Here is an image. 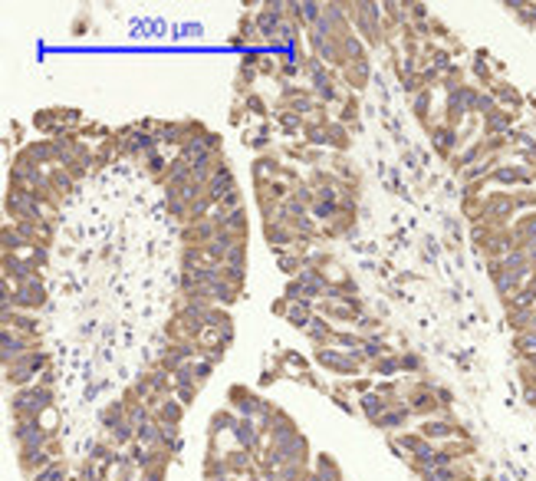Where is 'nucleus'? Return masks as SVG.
I'll return each instance as SVG.
<instances>
[{
  "instance_id": "obj_5",
  "label": "nucleus",
  "mask_w": 536,
  "mask_h": 481,
  "mask_svg": "<svg viewBox=\"0 0 536 481\" xmlns=\"http://www.w3.org/2000/svg\"><path fill=\"white\" fill-rule=\"evenodd\" d=\"M53 432L43 429L40 418H13V439L20 448H47L53 442Z\"/></svg>"
},
{
  "instance_id": "obj_18",
  "label": "nucleus",
  "mask_w": 536,
  "mask_h": 481,
  "mask_svg": "<svg viewBox=\"0 0 536 481\" xmlns=\"http://www.w3.org/2000/svg\"><path fill=\"white\" fill-rule=\"evenodd\" d=\"M471 73H474V79H477V86H480V89H490L494 83H497V73H494V66L487 63V50H477V53H474Z\"/></svg>"
},
{
  "instance_id": "obj_34",
  "label": "nucleus",
  "mask_w": 536,
  "mask_h": 481,
  "mask_svg": "<svg viewBox=\"0 0 536 481\" xmlns=\"http://www.w3.org/2000/svg\"><path fill=\"white\" fill-rule=\"evenodd\" d=\"M270 310H274L276 317H287V313H290V300H287V297H280V300H274V307H270Z\"/></svg>"
},
{
  "instance_id": "obj_11",
  "label": "nucleus",
  "mask_w": 536,
  "mask_h": 481,
  "mask_svg": "<svg viewBox=\"0 0 536 481\" xmlns=\"http://www.w3.org/2000/svg\"><path fill=\"white\" fill-rule=\"evenodd\" d=\"M231 435H234V445H237V448H247V452H253L263 439L260 425H257L253 418H237V425L231 429Z\"/></svg>"
},
{
  "instance_id": "obj_25",
  "label": "nucleus",
  "mask_w": 536,
  "mask_h": 481,
  "mask_svg": "<svg viewBox=\"0 0 536 481\" xmlns=\"http://www.w3.org/2000/svg\"><path fill=\"white\" fill-rule=\"evenodd\" d=\"M375 373V376H385V380H392L395 373L401 369V363H399V353H388V356H382V359H375L372 366H369Z\"/></svg>"
},
{
  "instance_id": "obj_22",
  "label": "nucleus",
  "mask_w": 536,
  "mask_h": 481,
  "mask_svg": "<svg viewBox=\"0 0 536 481\" xmlns=\"http://www.w3.org/2000/svg\"><path fill=\"white\" fill-rule=\"evenodd\" d=\"M339 122H342V126H355V129H359V92H346V99H342V113H339Z\"/></svg>"
},
{
  "instance_id": "obj_32",
  "label": "nucleus",
  "mask_w": 536,
  "mask_h": 481,
  "mask_svg": "<svg viewBox=\"0 0 536 481\" xmlns=\"http://www.w3.org/2000/svg\"><path fill=\"white\" fill-rule=\"evenodd\" d=\"M435 396H437V402L444 405V412H451V405H454V393H451V389H444V386H435Z\"/></svg>"
},
{
  "instance_id": "obj_9",
  "label": "nucleus",
  "mask_w": 536,
  "mask_h": 481,
  "mask_svg": "<svg viewBox=\"0 0 536 481\" xmlns=\"http://www.w3.org/2000/svg\"><path fill=\"white\" fill-rule=\"evenodd\" d=\"M487 92L497 99L500 109H513V113H520V109L526 106V96H524V92H520L517 86H513V83H507V79H497V83L487 89Z\"/></svg>"
},
{
  "instance_id": "obj_24",
  "label": "nucleus",
  "mask_w": 536,
  "mask_h": 481,
  "mask_svg": "<svg viewBox=\"0 0 536 481\" xmlns=\"http://www.w3.org/2000/svg\"><path fill=\"white\" fill-rule=\"evenodd\" d=\"M274 119H276V126L283 129L287 136H296V132H303V126H306V119H303V115H296V113H290V109H280Z\"/></svg>"
},
{
  "instance_id": "obj_30",
  "label": "nucleus",
  "mask_w": 536,
  "mask_h": 481,
  "mask_svg": "<svg viewBox=\"0 0 536 481\" xmlns=\"http://www.w3.org/2000/svg\"><path fill=\"white\" fill-rule=\"evenodd\" d=\"M497 109V99L487 92V89H480V96H477V109H474V115H480V119H487V115Z\"/></svg>"
},
{
  "instance_id": "obj_13",
  "label": "nucleus",
  "mask_w": 536,
  "mask_h": 481,
  "mask_svg": "<svg viewBox=\"0 0 536 481\" xmlns=\"http://www.w3.org/2000/svg\"><path fill=\"white\" fill-rule=\"evenodd\" d=\"M408 418H412V409H408V405L399 399V402L392 405L385 416L375 422V429H382V432H401L405 425H408Z\"/></svg>"
},
{
  "instance_id": "obj_23",
  "label": "nucleus",
  "mask_w": 536,
  "mask_h": 481,
  "mask_svg": "<svg viewBox=\"0 0 536 481\" xmlns=\"http://www.w3.org/2000/svg\"><path fill=\"white\" fill-rule=\"evenodd\" d=\"M237 412H227V409H217L211 416V439H217L221 432H231L234 425H237Z\"/></svg>"
},
{
  "instance_id": "obj_8",
  "label": "nucleus",
  "mask_w": 536,
  "mask_h": 481,
  "mask_svg": "<svg viewBox=\"0 0 536 481\" xmlns=\"http://www.w3.org/2000/svg\"><path fill=\"white\" fill-rule=\"evenodd\" d=\"M517 122H520V113H513V109H494V113L484 119V126H480V136L484 139H490V136H507L510 129H517Z\"/></svg>"
},
{
  "instance_id": "obj_29",
  "label": "nucleus",
  "mask_w": 536,
  "mask_h": 481,
  "mask_svg": "<svg viewBox=\"0 0 536 481\" xmlns=\"http://www.w3.org/2000/svg\"><path fill=\"white\" fill-rule=\"evenodd\" d=\"M227 267H244L247 264V241H237L231 251H227V261H224Z\"/></svg>"
},
{
  "instance_id": "obj_19",
  "label": "nucleus",
  "mask_w": 536,
  "mask_h": 481,
  "mask_svg": "<svg viewBox=\"0 0 536 481\" xmlns=\"http://www.w3.org/2000/svg\"><path fill=\"white\" fill-rule=\"evenodd\" d=\"M312 478L316 481H342V471H339V465L333 462V455H316V462H312Z\"/></svg>"
},
{
  "instance_id": "obj_3",
  "label": "nucleus",
  "mask_w": 536,
  "mask_h": 481,
  "mask_svg": "<svg viewBox=\"0 0 536 481\" xmlns=\"http://www.w3.org/2000/svg\"><path fill=\"white\" fill-rule=\"evenodd\" d=\"M33 350H40V336H26V333H20L13 327L0 329V359H3V366L17 363L20 356L33 353Z\"/></svg>"
},
{
  "instance_id": "obj_12",
  "label": "nucleus",
  "mask_w": 536,
  "mask_h": 481,
  "mask_svg": "<svg viewBox=\"0 0 536 481\" xmlns=\"http://www.w3.org/2000/svg\"><path fill=\"white\" fill-rule=\"evenodd\" d=\"M342 79H346V86H349V89L362 92V89L369 86V79H372V63H369V56L346 66V70H342Z\"/></svg>"
},
{
  "instance_id": "obj_2",
  "label": "nucleus",
  "mask_w": 536,
  "mask_h": 481,
  "mask_svg": "<svg viewBox=\"0 0 536 481\" xmlns=\"http://www.w3.org/2000/svg\"><path fill=\"white\" fill-rule=\"evenodd\" d=\"M312 359H316L323 369L336 373V376H355V373H362V369L369 366V363L362 359V350L359 353H349V350H336V346H319Z\"/></svg>"
},
{
  "instance_id": "obj_35",
  "label": "nucleus",
  "mask_w": 536,
  "mask_h": 481,
  "mask_svg": "<svg viewBox=\"0 0 536 481\" xmlns=\"http://www.w3.org/2000/svg\"><path fill=\"white\" fill-rule=\"evenodd\" d=\"M524 399H526V405H530V409H536V389H526Z\"/></svg>"
},
{
  "instance_id": "obj_17",
  "label": "nucleus",
  "mask_w": 536,
  "mask_h": 481,
  "mask_svg": "<svg viewBox=\"0 0 536 481\" xmlns=\"http://www.w3.org/2000/svg\"><path fill=\"white\" fill-rule=\"evenodd\" d=\"M333 333H336V327H333L326 317H319V313H316L312 323L306 327V336H310V343L316 350H319V346H329V343H333Z\"/></svg>"
},
{
  "instance_id": "obj_14",
  "label": "nucleus",
  "mask_w": 536,
  "mask_h": 481,
  "mask_svg": "<svg viewBox=\"0 0 536 481\" xmlns=\"http://www.w3.org/2000/svg\"><path fill=\"white\" fill-rule=\"evenodd\" d=\"M392 405H395V402H392V399H385V396H378V393H375V389H372V393H365V396H362V399H359V409H362V416L369 418L372 425H375V422H378V418H382V416H385V412H388V409H392Z\"/></svg>"
},
{
  "instance_id": "obj_6",
  "label": "nucleus",
  "mask_w": 536,
  "mask_h": 481,
  "mask_svg": "<svg viewBox=\"0 0 536 481\" xmlns=\"http://www.w3.org/2000/svg\"><path fill=\"white\" fill-rule=\"evenodd\" d=\"M43 304H47V291H43V280L40 277H30V280H24V284H13V307H17V310L37 313Z\"/></svg>"
},
{
  "instance_id": "obj_16",
  "label": "nucleus",
  "mask_w": 536,
  "mask_h": 481,
  "mask_svg": "<svg viewBox=\"0 0 536 481\" xmlns=\"http://www.w3.org/2000/svg\"><path fill=\"white\" fill-rule=\"evenodd\" d=\"M244 145L247 149H253V152H260V155H267V152H274L270 145V122H260V126H253V129H247L244 132Z\"/></svg>"
},
{
  "instance_id": "obj_10",
  "label": "nucleus",
  "mask_w": 536,
  "mask_h": 481,
  "mask_svg": "<svg viewBox=\"0 0 536 481\" xmlns=\"http://www.w3.org/2000/svg\"><path fill=\"white\" fill-rule=\"evenodd\" d=\"M53 462L56 458H53L50 448H20V458H17V465H20V471H24L26 478H33L37 471H43Z\"/></svg>"
},
{
  "instance_id": "obj_7",
  "label": "nucleus",
  "mask_w": 536,
  "mask_h": 481,
  "mask_svg": "<svg viewBox=\"0 0 536 481\" xmlns=\"http://www.w3.org/2000/svg\"><path fill=\"white\" fill-rule=\"evenodd\" d=\"M428 136H431V142H435V149L441 158H454V155L461 152V132L458 129L444 126V122H435V126L428 129Z\"/></svg>"
},
{
  "instance_id": "obj_26",
  "label": "nucleus",
  "mask_w": 536,
  "mask_h": 481,
  "mask_svg": "<svg viewBox=\"0 0 536 481\" xmlns=\"http://www.w3.org/2000/svg\"><path fill=\"white\" fill-rule=\"evenodd\" d=\"M513 195V204H517V211L524 215V211H536V191L533 188H517L510 191Z\"/></svg>"
},
{
  "instance_id": "obj_1",
  "label": "nucleus",
  "mask_w": 536,
  "mask_h": 481,
  "mask_svg": "<svg viewBox=\"0 0 536 481\" xmlns=\"http://www.w3.org/2000/svg\"><path fill=\"white\" fill-rule=\"evenodd\" d=\"M10 409L17 418H40L43 412H50L53 409V389L50 386H24V389H17L10 396Z\"/></svg>"
},
{
  "instance_id": "obj_27",
  "label": "nucleus",
  "mask_w": 536,
  "mask_h": 481,
  "mask_svg": "<svg viewBox=\"0 0 536 481\" xmlns=\"http://www.w3.org/2000/svg\"><path fill=\"white\" fill-rule=\"evenodd\" d=\"M145 168H149V175L155 178V181H162V185H165V175H168V162H165L162 152L149 155V158H145Z\"/></svg>"
},
{
  "instance_id": "obj_15",
  "label": "nucleus",
  "mask_w": 536,
  "mask_h": 481,
  "mask_svg": "<svg viewBox=\"0 0 536 481\" xmlns=\"http://www.w3.org/2000/svg\"><path fill=\"white\" fill-rule=\"evenodd\" d=\"M155 412V418L162 422V425H181V416H185V405L178 402L175 396H165L162 402L151 409Z\"/></svg>"
},
{
  "instance_id": "obj_21",
  "label": "nucleus",
  "mask_w": 536,
  "mask_h": 481,
  "mask_svg": "<svg viewBox=\"0 0 536 481\" xmlns=\"http://www.w3.org/2000/svg\"><path fill=\"white\" fill-rule=\"evenodd\" d=\"M461 86H467V73H464L461 63H451L448 70L441 73V89H444V92H454V89H461Z\"/></svg>"
},
{
  "instance_id": "obj_28",
  "label": "nucleus",
  "mask_w": 536,
  "mask_h": 481,
  "mask_svg": "<svg viewBox=\"0 0 536 481\" xmlns=\"http://www.w3.org/2000/svg\"><path fill=\"white\" fill-rule=\"evenodd\" d=\"M244 109H247L250 115H260V119H267L270 115V109H267V99H263L260 92H250V96H244Z\"/></svg>"
},
{
  "instance_id": "obj_33",
  "label": "nucleus",
  "mask_w": 536,
  "mask_h": 481,
  "mask_svg": "<svg viewBox=\"0 0 536 481\" xmlns=\"http://www.w3.org/2000/svg\"><path fill=\"white\" fill-rule=\"evenodd\" d=\"M247 109H244V102H234V109H231V122L234 126H244V119H247Z\"/></svg>"
},
{
  "instance_id": "obj_20",
  "label": "nucleus",
  "mask_w": 536,
  "mask_h": 481,
  "mask_svg": "<svg viewBox=\"0 0 536 481\" xmlns=\"http://www.w3.org/2000/svg\"><path fill=\"white\" fill-rule=\"evenodd\" d=\"M349 145H352L349 126H342L339 119H333V122H329V149L342 155V152H349Z\"/></svg>"
},
{
  "instance_id": "obj_36",
  "label": "nucleus",
  "mask_w": 536,
  "mask_h": 481,
  "mask_svg": "<svg viewBox=\"0 0 536 481\" xmlns=\"http://www.w3.org/2000/svg\"><path fill=\"white\" fill-rule=\"evenodd\" d=\"M484 481H490V478H484Z\"/></svg>"
},
{
  "instance_id": "obj_31",
  "label": "nucleus",
  "mask_w": 536,
  "mask_h": 481,
  "mask_svg": "<svg viewBox=\"0 0 536 481\" xmlns=\"http://www.w3.org/2000/svg\"><path fill=\"white\" fill-rule=\"evenodd\" d=\"M399 363H401V373H421L424 369V363H421V356L418 353H399Z\"/></svg>"
},
{
  "instance_id": "obj_4",
  "label": "nucleus",
  "mask_w": 536,
  "mask_h": 481,
  "mask_svg": "<svg viewBox=\"0 0 536 481\" xmlns=\"http://www.w3.org/2000/svg\"><path fill=\"white\" fill-rule=\"evenodd\" d=\"M490 181L494 185H500V188H530L536 181V168H530V165H520V162H503L500 168H494V175H490Z\"/></svg>"
}]
</instances>
